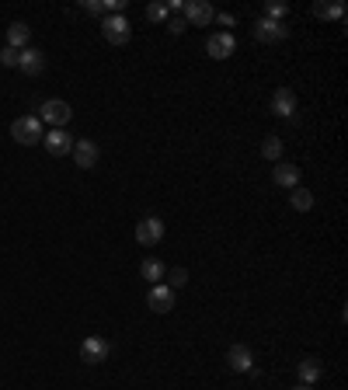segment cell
I'll list each match as a JSON object with an SVG mask.
<instances>
[{
  "instance_id": "1",
  "label": "cell",
  "mask_w": 348,
  "mask_h": 390,
  "mask_svg": "<svg viewBox=\"0 0 348 390\" xmlns=\"http://www.w3.org/2000/svg\"><path fill=\"white\" fill-rule=\"evenodd\" d=\"M11 136H14L21 147H35V143H42V136H46L42 119H39V115H21V119H14Z\"/></svg>"
},
{
  "instance_id": "2",
  "label": "cell",
  "mask_w": 348,
  "mask_h": 390,
  "mask_svg": "<svg viewBox=\"0 0 348 390\" xmlns=\"http://www.w3.org/2000/svg\"><path fill=\"white\" fill-rule=\"evenodd\" d=\"M101 35H105V42H112V46H126V42L133 39V25H129L126 14H108V18L101 21Z\"/></svg>"
},
{
  "instance_id": "3",
  "label": "cell",
  "mask_w": 348,
  "mask_h": 390,
  "mask_svg": "<svg viewBox=\"0 0 348 390\" xmlns=\"http://www.w3.org/2000/svg\"><path fill=\"white\" fill-rule=\"evenodd\" d=\"M39 112H42L39 119H42V122H49V129H67V122L74 119V108H70L67 101H60V98L46 101Z\"/></svg>"
},
{
  "instance_id": "4",
  "label": "cell",
  "mask_w": 348,
  "mask_h": 390,
  "mask_svg": "<svg viewBox=\"0 0 348 390\" xmlns=\"http://www.w3.org/2000/svg\"><path fill=\"white\" fill-rule=\"evenodd\" d=\"M161 237H164L161 216H147V220L136 223V244L140 248H154V244H161Z\"/></svg>"
},
{
  "instance_id": "5",
  "label": "cell",
  "mask_w": 348,
  "mask_h": 390,
  "mask_svg": "<svg viewBox=\"0 0 348 390\" xmlns=\"http://www.w3.org/2000/svg\"><path fill=\"white\" fill-rule=\"evenodd\" d=\"M181 14H185V21L195 25V28H206V25L216 21V11H213V4H206V0H188Z\"/></svg>"
},
{
  "instance_id": "6",
  "label": "cell",
  "mask_w": 348,
  "mask_h": 390,
  "mask_svg": "<svg viewBox=\"0 0 348 390\" xmlns=\"http://www.w3.org/2000/svg\"><path fill=\"white\" fill-rule=\"evenodd\" d=\"M206 53H209L213 60H230V56L237 53V39H234L230 32H216V35L206 39Z\"/></svg>"
},
{
  "instance_id": "7",
  "label": "cell",
  "mask_w": 348,
  "mask_h": 390,
  "mask_svg": "<svg viewBox=\"0 0 348 390\" xmlns=\"http://www.w3.org/2000/svg\"><path fill=\"white\" fill-rule=\"evenodd\" d=\"M74 161H77V168L81 171H91V168H98V161H101V150H98V143L94 140H74Z\"/></svg>"
},
{
  "instance_id": "8",
  "label": "cell",
  "mask_w": 348,
  "mask_h": 390,
  "mask_svg": "<svg viewBox=\"0 0 348 390\" xmlns=\"http://www.w3.org/2000/svg\"><path fill=\"white\" fill-rule=\"evenodd\" d=\"M42 147L53 154V157H67L74 150V136L67 129H49V136H42Z\"/></svg>"
},
{
  "instance_id": "9",
  "label": "cell",
  "mask_w": 348,
  "mask_h": 390,
  "mask_svg": "<svg viewBox=\"0 0 348 390\" xmlns=\"http://www.w3.org/2000/svg\"><path fill=\"white\" fill-rule=\"evenodd\" d=\"M286 35H289V28H286L282 21H268V18H258V21H255V39L265 42V46H268V42H282Z\"/></svg>"
},
{
  "instance_id": "10",
  "label": "cell",
  "mask_w": 348,
  "mask_h": 390,
  "mask_svg": "<svg viewBox=\"0 0 348 390\" xmlns=\"http://www.w3.org/2000/svg\"><path fill=\"white\" fill-rule=\"evenodd\" d=\"M272 112H275L279 119L296 122V95H293V88H279V91L272 95Z\"/></svg>"
},
{
  "instance_id": "11",
  "label": "cell",
  "mask_w": 348,
  "mask_h": 390,
  "mask_svg": "<svg viewBox=\"0 0 348 390\" xmlns=\"http://www.w3.org/2000/svg\"><path fill=\"white\" fill-rule=\"evenodd\" d=\"M147 307H150L154 314H168V310H174V290L164 286V283L150 286V292H147Z\"/></svg>"
},
{
  "instance_id": "12",
  "label": "cell",
  "mask_w": 348,
  "mask_h": 390,
  "mask_svg": "<svg viewBox=\"0 0 348 390\" xmlns=\"http://www.w3.org/2000/svg\"><path fill=\"white\" fill-rule=\"evenodd\" d=\"M18 70L21 74H28V77H39L42 70H46V53L42 49H21V63H18Z\"/></svg>"
},
{
  "instance_id": "13",
  "label": "cell",
  "mask_w": 348,
  "mask_h": 390,
  "mask_svg": "<svg viewBox=\"0 0 348 390\" xmlns=\"http://www.w3.org/2000/svg\"><path fill=\"white\" fill-rule=\"evenodd\" d=\"M81 359H84L87 366L105 363V359H108V342H105V338H84V345H81Z\"/></svg>"
},
{
  "instance_id": "14",
  "label": "cell",
  "mask_w": 348,
  "mask_h": 390,
  "mask_svg": "<svg viewBox=\"0 0 348 390\" xmlns=\"http://www.w3.org/2000/svg\"><path fill=\"white\" fill-rule=\"evenodd\" d=\"M227 366H230L234 373H251V366H255L251 349H248V345H234V349L227 352Z\"/></svg>"
},
{
  "instance_id": "15",
  "label": "cell",
  "mask_w": 348,
  "mask_h": 390,
  "mask_svg": "<svg viewBox=\"0 0 348 390\" xmlns=\"http://www.w3.org/2000/svg\"><path fill=\"white\" fill-rule=\"evenodd\" d=\"M272 182L282 185V189H296L300 185V168L296 164H279V168H272Z\"/></svg>"
},
{
  "instance_id": "16",
  "label": "cell",
  "mask_w": 348,
  "mask_h": 390,
  "mask_svg": "<svg viewBox=\"0 0 348 390\" xmlns=\"http://www.w3.org/2000/svg\"><path fill=\"white\" fill-rule=\"evenodd\" d=\"M296 373H300L303 387H314V384L321 380L324 366H321V359H300V363H296Z\"/></svg>"
},
{
  "instance_id": "17",
  "label": "cell",
  "mask_w": 348,
  "mask_h": 390,
  "mask_svg": "<svg viewBox=\"0 0 348 390\" xmlns=\"http://www.w3.org/2000/svg\"><path fill=\"white\" fill-rule=\"evenodd\" d=\"M314 18H321V21H342L345 18V4H338V0H317L314 4Z\"/></svg>"
},
{
  "instance_id": "18",
  "label": "cell",
  "mask_w": 348,
  "mask_h": 390,
  "mask_svg": "<svg viewBox=\"0 0 348 390\" xmlns=\"http://www.w3.org/2000/svg\"><path fill=\"white\" fill-rule=\"evenodd\" d=\"M28 35H32L28 25H25V21H14V25L7 28V46H11V49H28Z\"/></svg>"
},
{
  "instance_id": "19",
  "label": "cell",
  "mask_w": 348,
  "mask_h": 390,
  "mask_svg": "<svg viewBox=\"0 0 348 390\" xmlns=\"http://www.w3.org/2000/svg\"><path fill=\"white\" fill-rule=\"evenodd\" d=\"M164 272H168V269H164L157 258H143V265H140V276H143V279H150L154 286L164 279Z\"/></svg>"
},
{
  "instance_id": "20",
  "label": "cell",
  "mask_w": 348,
  "mask_h": 390,
  "mask_svg": "<svg viewBox=\"0 0 348 390\" xmlns=\"http://www.w3.org/2000/svg\"><path fill=\"white\" fill-rule=\"evenodd\" d=\"M289 206H293L296 213H307V209L314 206V195L307 192V189H300V185H296V189H289Z\"/></svg>"
},
{
  "instance_id": "21",
  "label": "cell",
  "mask_w": 348,
  "mask_h": 390,
  "mask_svg": "<svg viewBox=\"0 0 348 390\" xmlns=\"http://www.w3.org/2000/svg\"><path fill=\"white\" fill-rule=\"evenodd\" d=\"M261 157L265 161H279L282 157V140L279 136H265L261 140Z\"/></svg>"
},
{
  "instance_id": "22",
  "label": "cell",
  "mask_w": 348,
  "mask_h": 390,
  "mask_svg": "<svg viewBox=\"0 0 348 390\" xmlns=\"http://www.w3.org/2000/svg\"><path fill=\"white\" fill-rule=\"evenodd\" d=\"M147 18H150L154 25H164V21L171 18V11H168V4H161V0H154V4L147 7Z\"/></svg>"
},
{
  "instance_id": "23",
  "label": "cell",
  "mask_w": 348,
  "mask_h": 390,
  "mask_svg": "<svg viewBox=\"0 0 348 390\" xmlns=\"http://www.w3.org/2000/svg\"><path fill=\"white\" fill-rule=\"evenodd\" d=\"M286 11H289V7H286L282 0H275V4L268 0V4H265V18H268V21H279V18H286Z\"/></svg>"
},
{
  "instance_id": "24",
  "label": "cell",
  "mask_w": 348,
  "mask_h": 390,
  "mask_svg": "<svg viewBox=\"0 0 348 390\" xmlns=\"http://www.w3.org/2000/svg\"><path fill=\"white\" fill-rule=\"evenodd\" d=\"M168 279H171V290H181V286H188V269H171V272H164Z\"/></svg>"
},
{
  "instance_id": "25",
  "label": "cell",
  "mask_w": 348,
  "mask_h": 390,
  "mask_svg": "<svg viewBox=\"0 0 348 390\" xmlns=\"http://www.w3.org/2000/svg\"><path fill=\"white\" fill-rule=\"evenodd\" d=\"M0 63H4V67H18V63H21V49H11V46H4V53H0Z\"/></svg>"
},
{
  "instance_id": "26",
  "label": "cell",
  "mask_w": 348,
  "mask_h": 390,
  "mask_svg": "<svg viewBox=\"0 0 348 390\" xmlns=\"http://www.w3.org/2000/svg\"><path fill=\"white\" fill-rule=\"evenodd\" d=\"M188 28V21H185V14H174V18H168V32L171 35H181Z\"/></svg>"
},
{
  "instance_id": "27",
  "label": "cell",
  "mask_w": 348,
  "mask_h": 390,
  "mask_svg": "<svg viewBox=\"0 0 348 390\" xmlns=\"http://www.w3.org/2000/svg\"><path fill=\"white\" fill-rule=\"evenodd\" d=\"M216 21H220L223 28H234V14H216Z\"/></svg>"
},
{
  "instance_id": "28",
  "label": "cell",
  "mask_w": 348,
  "mask_h": 390,
  "mask_svg": "<svg viewBox=\"0 0 348 390\" xmlns=\"http://www.w3.org/2000/svg\"><path fill=\"white\" fill-rule=\"evenodd\" d=\"M296 390H310V387H296Z\"/></svg>"
}]
</instances>
